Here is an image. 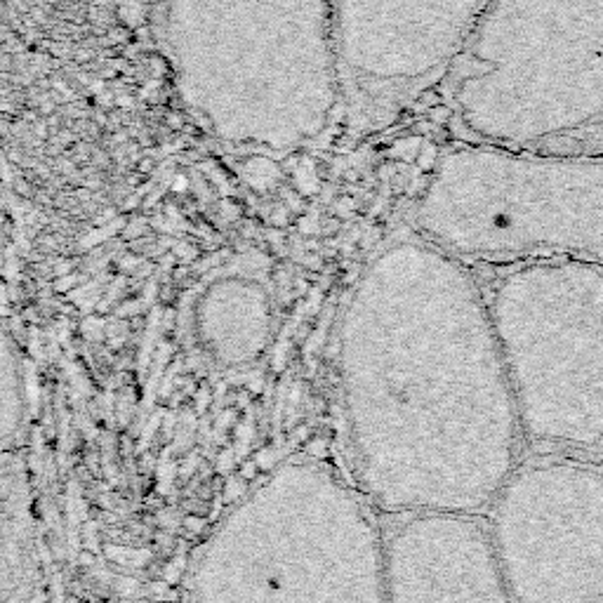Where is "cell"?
<instances>
[{
    "label": "cell",
    "mask_w": 603,
    "mask_h": 603,
    "mask_svg": "<svg viewBox=\"0 0 603 603\" xmlns=\"http://www.w3.org/2000/svg\"><path fill=\"white\" fill-rule=\"evenodd\" d=\"M340 392L361 493L394 519L476 516L519 467L521 422L486 293L417 231L384 245L351 290Z\"/></svg>",
    "instance_id": "1"
},
{
    "label": "cell",
    "mask_w": 603,
    "mask_h": 603,
    "mask_svg": "<svg viewBox=\"0 0 603 603\" xmlns=\"http://www.w3.org/2000/svg\"><path fill=\"white\" fill-rule=\"evenodd\" d=\"M144 26L224 147L288 156L342 116L330 0H149Z\"/></svg>",
    "instance_id": "2"
},
{
    "label": "cell",
    "mask_w": 603,
    "mask_h": 603,
    "mask_svg": "<svg viewBox=\"0 0 603 603\" xmlns=\"http://www.w3.org/2000/svg\"><path fill=\"white\" fill-rule=\"evenodd\" d=\"M439 92L455 144L603 156V0H490Z\"/></svg>",
    "instance_id": "3"
},
{
    "label": "cell",
    "mask_w": 603,
    "mask_h": 603,
    "mask_svg": "<svg viewBox=\"0 0 603 603\" xmlns=\"http://www.w3.org/2000/svg\"><path fill=\"white\" fill-rule=\"evenodd\" d=\"M366 495L286 462L198 549L191 603H389L387 545Z\"/></svg>",
    "instance_id": "4"
},
{
    "label": "cell",
    "mask_w": 603,
    "mask_h": 603,
    "mask_svg": "<svg viewBox=\"0 0 603 603\" xmlns=\"http://www.w3.org/2000/svg\"><path fill=\"white\" fill-rule=\"evenodd\" d=\"M415 231L465 264H603V156L443 147Z\"/></svg>",
    "instance_id": "5"
},
{
    "label": "cell",
    "mask_w": 603,
    "mask_h": 603,
    "mask_svg": "<svg viewBox=\"0 0 603 603\" xmlns=\"http://www.w3.org/2000/svg\"><path fill=\"white\" fill-rule=\"evenodd\" d=\"M486 300L523 441L540 453L601 450L603 264H512Z\"/></svg>",
    "instance_id": "6"
},
{
    "label": "cell",
    "mask_w": 603,
    "mask_h": 603,
    "mask_svg": "<svg viewBox=\"0 0 603 603\" xmlns=\"http://www.w3.org/2000/svg\"><path fill=\"white\" fill-rule=\"evenodd\" d=\"M488 533L512 603H603V467L582 455L519 462Z\"/></svg>",
    "instance_id": "7"
},
{
    "label": "cell",
    "mask_w": 603,
    "mask_h": 603,
    "mask_svg": "<svg viewBox=\"0 0 603 603\" xmlns=\"http://www.w3.org/2000/svg\"><path fill=\"white\" fill-rule=\"evenodd\" d=\"M490 0H330L342 121L349 135L389 130L439 88Z\"/></svg>",
    "instance_id": "8"
},
{
    "label": "cell",
    "mask_w": 603,
    "mask_h": 603,
    "mask_svg": "<svg viewBox=\"0 0 603 603\" xmlns=\"http://www.w3.org/2000/svg\"><path fill=\"white\" fill-rule=\"evenodd\" d=\"M384 545L389 603H512L476 516H396Z\"/></svg>",
    "instance_id": "9"
},
{
    "label": "cell",
    "mask_w": 603,
    "mask_h": 603,
    "mask_svg": "<svg viewBox=\"0 0 603 603\" xmlns=\"http://www.w3.org/2000/svg\"><path fill=\"white\" fill-rule=\"evenodd\" d=\"M198 347L222 368H245L260 361L274 333L269 290L253 276L224 274L196 302Z\"/></svg>",
    "instance_id": "10"
},
{
    "label": "cell",
    "mask_w": 603,
    "mask_h": 603,
    "mask_svg": "<svg viewBox=\"0 0 603 603\" xmlns=\"http://www.w3.org/2000/svg\"><path fill=\"white\" fill-rule=\"evenodd\" d=\"M0 603H45L41 523L29 462L0 446Z\"/></svg>",
    "instance_id": "11"
},
{
    "label": "cell",
    "mask_w": 603,
    "mask_h": 603,
    "mask_svg": "<svg viewBox=\"0 0 603 603\" xmlns=\"http://www.w3.org/2000/svg\"><path fill=\"white\" fill-rule=\"evenodd\" d=\"M26 420V380L22 359L0 318V443L15 439Z\"/></svg>",
    "instance_id": "12"
},
{
    "label": "cell",
    "mask_w": 603,
    "mask_h": 603,
    "mask_svg": "<svg viewBox=\"0 0 603 603\" xmlns=\"http://www.w3.org/2000/svg\"><path fill=\"white\" fill-rule=\"evenodd\" d=\"M147 3H149V0H121L123 19L132 26V29H137V26L144 24V15H147Z\"/></svg>",
    "instance_id": "13"
},
{
    "label": "cell",
    "mask_w": 603,
    "mask_h": 603,
    "mask_svg": "<svg viewBox=\"0 0 603 603\" xmlns=\"http://www.w3.org/2000/svg\"><path fill=\"white\" fill-rule=\"evenodd\" d=\"M427 121L434 125V128H448L450 121H453V109H450V104L441 102L436 104L434 109L427 111Z\"/></svg>",
    "instance_id": "14"
},
{
    "label": "cell",
    "mask_w": 603,
    "mask_h": 603,
    "mask_svg": "<svg viewBox=\"0 0 603 603\" xmlns=\"http://www.w3.org/2000/svg\"><path fill=\"white\" fill-rule=\"evenodd\" d=\"M130 603H168V601H130Z\"/></svg>",
    "instance_id": "15"
}]
</instances>
